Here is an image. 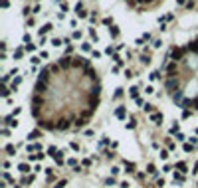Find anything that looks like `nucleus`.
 Here are the masks:
<instances>
[{
  "label": "nucleus",
  "instance_id": "nucleus-1",
  "mask_svg": "<svg viewBox=\"0 0 198 188\" xmlns=\"http://www.w3.org/2000/svg\"><path fill=\"white\" fill-rule=\"evenodd\" d=\"M99 101L97 73L81 57H66L42 71L32 97V113L46 129L81 127Z\"/></svg>",
  "mask_w": 198,
  "mask_h": 188
},
{
  "label": "nucleus",
  "instance_id": "nucleus-2",
  "mask_svg": "<svg viewBox=\"0 0 198 188\" xmlns=\"http://www.w3.org/2000/svg\"><path fill=\"white\" fill-rule=\"evenodd\" d=\"M164 87L178 107L198 111V38L170 52L164 66Z\"/></svg>",
  "mask_w": 198,
  "mask_h": 188
},
{
  "label": "nucleus",
  "instance_id": "nucleus-3",
  "mask_svg": "<svg viewBox=\"0 0 198 188\" xmlns=\"http://www.w3.org/2000/svg\"><path fill=\"white\" fill-rule=\"evenodd\" d=\"M133 4H139V6H151V4H154L157 0H131Z\"/></svg>",
  "mask_w": 198,
  "mask_h": 188
}]
</instances>
